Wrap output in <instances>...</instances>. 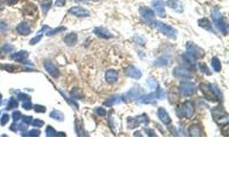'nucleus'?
I'll use <instances>...</instances> for the list:
<instances>
[{"label":"nucleus","instance_id":"nucleus-1","mask_svg":"<svg viewBox=\"0 0 229 171\" xmlns=\"http://www.w3.org/2000/svg\"><path fill=\"white\" fill-rule=\"evenodd\" d=\"M211 18L213 21H214V24L215 27L217 28L220 32L222 33V34L226 35L227 33V25L226 23L225 19L223 17V15L221 14V12L219 11L217 8H214L211 11Z\"/></svg>","mask_w":229,"mask_h":171},{"label":"nucleus","instance_id":"nucleus-2","mask_svg":"<svg viewBox=\"0 0 229 171\" xmlns=\"http://www.w3.org/2000/svg\"><path fill=\"white\" fill-rule=\"evenodd\" d=\"M176 112H177V116L179 118L189 119L194 114L193 103H192V102H190V101H185V103H183L181 105H179L177 108Z\"/></svg>","mask_w":229,"mask_h":171},{"label":"nucleus","instance_id":"nucleus-3","mask_svg":"<svg viewBox=\"0 0 229 171\" xmlns=\"http://www.w3.org/2000/svg\"><path fill=\"white\" fill-rule=\"evenodd\" d=\"M153 26L157 29L159 32L162 33L165 36H167L169 39H175L177 38V33H178L177 30L170 25L165 24L160 21H155Z\"/></svg>","mask_w":229,"mask_h":171},{"label":"nucleus","instance_id":"nucleus-4","mask_svg":"<svg viewBox=\"0 0 229 171\" xmlns=\"http://www.w3.org/2000/svg\"><path fill=\"white\" fill-rule=\"evenodd\" d=\"M186 54L191 59H199L204 57V50L192 42H188L186 44Z\"/></svg>","mask_w":229,"mask_h":171},{"label":"nucleus","instance_id":"nucleus-5","mask_svg":"<svg viewBox=\"0 0 229 171\" xmlns=\"http://www.w3.org/2000/svg\"><path fill=\"white\" fill-rule=\"evenodd\" d=\"M212 116L215 121L219 124H227L228 122V116L221 105L212 110Z\"/></svg>","mask_w":229,"mask_h":171},{"label":"nucleus","instance_id":"nucleus-6","mask_svg":"<svg viewBox=\"0 0 229 171\" xmlns=\"http://www.w3.org/2000/svg\"><path fill=\"white\" fill-rule=\"evenodd\" d=\"M179 93L185 97H190L197 93L196 85L190 81H183L179 87Z\"/></svg>","mask_w":229,"mask_h":171},{"label":"nucleus","instance_id":"nucleus-7","mask_svg":"<svg viewBox=\"0 0 229 171\" xmlns=\"http://www.w3.org/2000/svg\"><path fill=\"white\" fill-rule=\"evenodd\" d=\"M139 13L142 18L144 20V21L147 23L148 25H154V21H156L154 11H152L151 9L148 7H141L139 9Z\"/></svg>","mask_w":229,"mask_h":171},{"label":"nucleus","instance_id":"nucleus-8","mask_svg":"<svg viewBox=\"0 0 229 171\" xmlns=\"http://www.w3.org/2000/svg\"><path fill=\"white\" fill-rule=\"evenodd\" d=\"M199 87H200L202 93H204V95L208 100H210L213 102L219 100L217 96L215 95L212 84H200Z\"/></svg>","mask_w":229,"mask_h":171},{"label":"nucleus","instance_id":"nucleus-9","mask_svg":"<svg viewBox=\"0 0 229 171\" xmlns=\"http://www.w3.org/2000/svg\"><path fill=\"white\" fill-rule=\"evenodd\" d=\"M141 94V89L138 86H135L131 90H129L127 93L123 94L121 96V99L125 103H131L133 100L137 99Z\"/></svg>","mask_w":229,"mask_h":171},{"label":"nucleus","instance_id":"nucleus-10","mask_svg":"<svg viewBox=\"0 0 229 171\" xmlns=\"http://www.w3.org/2000/svg\"><path fill=\"white\" fill-rule=\"evenodd\" d=\"M172 75H173V76H175L176 78L191 79L193 77V75L190 70H188L187 68H180V67H177V68H174L172 71Z\"/></svg>","mask_w":229,"mask_h":171},{"label":"nucleus","instance_id":"nucleus-11","mask_svg":"<svg viewBox=\"0 0 229 171\" xmlns=\"http://www.w3.org/2000/svg\"><path fill=\"white\" fill-rule=\"evenodd\" d=\"M151 5L154 9L156 14L161 16V17L164 18L166 17V10H165V4L163 3V1L161 0H154L152 1Z\"/></svg>","mask_w":229,"mask_h":171},{"label":"nucleus","instance_id":"nucleus-12","mask_svg":"<svg viewBox=\"0 0 229 171\" xmlns=\"http://www.w3.org/2000/svg\"><path fill=\"white\" fill-rule=\"evenodd\" d=\"M69 12L73 15H75L76 17L83 18V17H88L89 16V11L84 9V8L80 7V6H74V7L71 8L69 10Z\"/></svg>","mask_w":229,"mask_h":171},{"label":"nucleus","instance_id":"nucleus-13","mask_svg":"<svg viewBox=\"0 0 229 171\" xmlns=\"http://www.w3.org/2000/svg\"><path fill=\"white\" fill-rule=\"evenodd\" d=\"M125 74L126 76H128L130 78L136 79V80H138L142 77V72L133 65H130L126 68Z\"/></svg>","mask_w":229,"mask_h":171},{"label":"nucleus","instance_id":"nucleus-14","mask_svg":"<svg viewBox=\"0 0 229 171\" xmlns=\"http://www.w3.org/2000/svg\"><path fill=\"white\" fill-rule=\"evenodd\" d=\"M94 33L99 37L100 39H112L113 35L111 33L108 31V29L104 28H95L94 29Z\"/></svg>","mask_w":229,"mask_h":171},{"label":"nucleus","instance_id":"nucleus-15","mask_svg":"<svg viewBox=\"0 0 229 171\" xmlns=\"http://www.w3.org/2000/svg\"><path fill=\"white\" fill-rule=\"evenodd\" d=\"M138 102L140 103H144V104H149V103H154L156 100V96L155 93H151L148 95H142L139 96L137 99Z\"/></svg>","mask_w":229,"mask_h":171},{"label":"nucleus","instance_id":"nucleus-16","mask_svg":"<svg viewBox=\"0 0 229 171\" xmlns=\"http://www.w3.org/2000/svg\"><path fill=\"white\" fill-rule=\"evenodd\" d=\"M157 116L159 119L161 120L164 124L166 125H168L171 123V117L169 116V115L167 114V111L165 110L164 108H159L158 109V111H157Z\"/></svg>","mask_w":229,"mask_h":171},{"label":"nucleus","instance_id":"nucleus-17","mask_svg":"<svg viewBox=\"0 0 229 171\" xmlns=\"http://www.w3.org/2000/svg\"><path fill=\"white\" fill-rule=\"evenodd\" d=\"M105 79L109 84H114L118 80V73L113 69H109L105 74Z\"/></svg>","mask_w":229,"mask_h":171},{"label":"nucleus","instance_id":"nucleus-18","mask_svg":"<svg viewBox=\"0 0 229 171\" xmlns=\"http://www.w3.org/2000/svg\"><path fill=\"white\" fill-rule=\"evenodd\" d=\"M167 5L172 10L175 11L176 12H182L183 11V5L182 2L180 0H168L167 2Z\"/></svg>","mask_w":229,"mask_h":171},{"label":"nucleus","instance_id":"nucleus-19","mask_svg":"<svg viewBox=\"0 0 229 171\" xmlns=\"http://www.w3.org/2000/svg\"><path fill=\"white\" fill-rule=\"evenodd\" d=\"M120 102H122L121 96H119V95H113V96L108 98V99L104 102V105H106V106L108 107H112L115 105V104H118Z\"/></svg>","mask_w":229,"mask_h":171},{"label":"nucleus","instance_id":"nucleus-20","mask_svg":"<svg viewBox=\"0 0 229 171\" xmlns=\"http://www.w3.org/2000/svg\"><path fill=\"white\" fill-rule=\"evenodd\" d=\"M65 43L69 46H75L76 42H77V35L75 33H68L67 35L65 36V39H64Z\"/></svg>","mask_w":229,"mask_h":171},{"label":"nucleus","instance_id":"nucleus-21","mask_svg":"<svg viewBox=\"0 0 229 171\" xmlns=\"http://www.w3.org/2000/svg\"><path fill=\"white\" fill-rule=\"evenodd\" d=\"M198 26L202 28L205 29L207 31H209V32H213L214 29H213V27H212L211 23L208 19L207 18H203V19H200L198 20Z\"/></svg>","mask_w":229,"mask_h":171},{"label":"nucleus","instance_id":"nucleus-22","mask_svg":"<svg viewBox=\"0 0 229 171\" xmlns=\"http://www.w3.org/2000/svg\"><path fill=\"white\" fill-rule=\"evenodd\" d=\"M45 68H46V69H47L51 75H53L54 77H57L58 76L59 72L57 70V68L52 63H50V62H46L45 63Z\"/></svg>","mask_w":229,"mask_h":171},{"label":"nucleus","instance_id":"nucleus-23","mask_svg":"<svg viewBox=\"0 0 229 171\" xmlns=\"http://www.w3.org/2000/svg\"><path fill=\"white\" fill-rule=\"evenodd\" d=\"M189 134L190 136H202V128L198 125H191L189 128Z\"/></svg>","mask_w":229,"mask_h":171},{"label":"nucleus","instance_id":"nucleus-24","mask_svg":"<svg viewBox=\"0 0 229 171\" xmlns=\"http://www.w3.org/2000/svg\"><path fill=\"white\" fill-rule=\"evenodd\" d=\"M211 65L215 72L221 71V69H222V64H221V62H220V60H219L217 57H214L212 58Z\"/></svg>","mask_w":229,"mask_h":171},{"label":"nucleus","instance_id":"nucleus-25","mask_svg":"<svg viewBox=\"0 0 229 171\" xmlns=\"http://www.w3.org/2000/svg\"><path fill=\"white\" fill-rule=\"evenodd\" d=\"M71 96L75 99H81L83 98V94H82V91L78 88H74L71 92Z\"/></svg>","mask_w":229,"mask_h":171},{"label":"nucleus","instance_id":"nucleus-26","mask_svg":"<svg viewBox=\"0 0 229 171\" xmlns=\"http://www.w3.org/2000/svg\"><path fill=\"white\" fill-rule=\"evenodd\" d=\"M136 119L139 124L140 123H142V124L148 125L149 123V117H148V116L146 114H143L141 115V116H136Z\"/></svg>","mask_w":229,"mask_h":171},{"label":"nucleus","instance_id":"nucleus-27","mask_svg":"<svg viewBox=\"0 0 229 171\" xmlns=\"http://www.w3.org/2000/svg\"><path fill=\"white\" fill-rule=\"evenodd\" d=\"M50 116L53 118V119H56L57 121H64V119H65V116L63 115V113L60 112V111H53L50 114Z\"/></svg>","mask_w":229,"mask_h":171},{"label":"nucleus","instance_id":"nucleus-28","mask_svg":"<svg viewBox=\"0 0 229 171\" xmlns=\"http://www.w3.org/2000/svg\"><path fill=\"white\" fill-rule=\"evenodd\" d=\"M147 84L149 85V88H150L151 90H154V91H155V90L158 88L157 81H156L154 78H152V77L148 79Z\"/></svg>","mask_w":229,"mask_h":171},{"label":"nucleus","instance_id":"nucleus-29","mask_svg":"<svg viewBox=\"0 0 229 171\" xmlns=\"http://www.w3.org/2000/svg\"><path fill=\"white\" fill-rule=\"evenodd\" d=\"M154 64L158 67H165L168 64V61L164 57H160L157 60L154 62Z\"/></svg>","mask_w":229,"mask_h":171},{"label":"nucleus","instance_id":"nucleus-30","mask_svg":"<svg viewBox=\"0 0 229 171\" xmlns=\"http://www.w3.org/2000/svg\"><path fill=\"white\" fill-rule=\"evenodd\" d=\"M138 125L139 123L137 122L136 121V117L135 118H132V117H129L128 118V127L129 128H137L138 127Z\"/></svg>","mask_w":229,"mask_h":171},{"label":"nucleus","instance_id":"nucleus-31","mask_svg":"<svg viewBox=\"0 0 229 171\" xmlns=\"http://www.w3.org/2000/svg\"><path fill=\"white\" fill-rule=\"evenodd\" d=\"M199 68H200V70L202 71V73H204V74H205V75H211L210 69L208 68L206 64H199Z\"/></svg>","mask_w":229,"mask_h":171},{"label":"nucleus","instance_id":"nucleus-32","mask_svg":"<svg viewBox=\"0 0 229 171\" xmlns=\"http://www.w3.org/2000/svg\"><path fill=\"white\" fill-rule=\"evenodd\" d=\"M51 5H52V1L51 0H47V1H45L44 3L41 4V7L43 9V11L46 13L48 10H49V8L51 7Z\"/></svg>","mask_w":229,"mask_h":171},{"label":"nucleus","instance_id":"nucleus-33","mask_svg":"<svg viewBox=\"0 0 229 171\" xmlns=\"http://www.w3.org/2000/svg\"><path fill=\"white\" fill-rule=\"evenodd\" d=\"M155 96H156V99H164L166 98V93L162 89H159L155 93Z\"/></svg>","mask_w":229,"mask_h":171},{"label":"nucleus","instance_id":"nucleus-34","mask_svg":"<svg viewBox=\"0 0 229 171\" xmlns=\"http://www.w3.org/2000/svg\"><path fill=\"white\" fill-rule=\"evenodd\" d=\"M95 113L98 116H105L107 115V111H106V110L104 108L100 107V108H96L95 109Z\"/></svg>","mask_w":229,"mask_h":171},{"label":"nucleus","instance_id":"nucleus-35","mask_svg":"<svg viewBox=\"0 0 229 171\" xmlns=\"http://www.w3.org/2000/svg\"><path fill=\"white\" fill-rule=\"evenodd\" d=\"M47 135L48 136H53V135H57L56 134V132H55V130H54L53 128H52V127H48L47 129Z\"/></svg>","mask_w":229,"mask_h":171},{"label":"nucleus","instance_id":"nucleus-36","mask_svg":"<svg viewBox=\"0 0 229 171\" xmlns=\"http://www.w3.org/2000/svg\"><path fill=\"white\" fill-rule=\"evenodd\" d=\"M65 2H66V0H57L55 5L58 6V7H61V6H64L65 5Z\"/></svg>","mask_w":229,"mask_h":171},{"label":"nucleus","instance_id":"nucleus-37","mask_svg":"<svg viewBox=\"0 0 229 171\" xmlns=\"http://www.w3.org/2000/svg\"><path fill=\"white\" fill-rule=\"evenodd\" d=\"M35 111H38V112H44V111H46V108L43 106H40V105H36Z\"/></svg>","mask_w":229,"mask_h":171},{"label":"nucleus","instance_id":"nucleus-38","mask_svg":"<svg viewBox=\"0 0 229 171\" xmlns=\"http://www.w3.org/2000/svg\"><path fill=\"white\" fill-rule=\"evenodd\" d=\"M144 130H145V132L147 133L149 136H156L155 133L154 132V130H152V129H146V128H145Z\"/></svg>","mask_w":229,"mask_h":171},{"label":"nucleus","instance_id":"nucleus-39","mask_svg":"<svg viewBox=\"0 0 229 171\" xmlns=\"http://www.w3.org/2000/svg\"><path fill=\"white\" fill-rule=\"evenodd\" d=\"M43 124H44L43 121H41L40 120H39V119L35 120V121L34 122V126H37V127H41Z\"/></svg>","mask_w":229,"mask_h":171},{"label":"nucleus","instance_id":"nucleus-40","mask_svg":"<svg viewBox=\"0 0 229 171\" xmlns=\"http://www.w3.org/2000/svg\"><path fill=\"white\" fill-rule=\"evenodd\" d=\"M6 1H7L9 4H15V3H16L18 0H6Z\"/></svg>","mask_w":229,"mask_h":171},{"label":"nucleus","instance_id":"nucleus-41","mask_svg":"<svg viewBox=\"0 0 229 171\" xmlns=\"http://www.w3.org/2000/svg\"><path fill=\"white\" fill-rule=\"evenodd\" d=\"M140 134V132H136V133H135V134H134V135H135V136H136V135L142 136V134Z\"/></svg>","mask_w":229,"mask_h":171},{"label":"nucleus","instance_id":"nucleus-42","mask_svg":"<svg viewBox=\"0 0 229 171\" xmlns=\"http://www.w3.org/2000/svg\"><path fill=\"white\" fill-rule=\"evenodd\" d=\"M1 8H3V4H2V2L0 1V9H1Z\"/></svg>","mask_w":229,"mask_h":171},{"label":"nucleus","instance_id":"nucleus-43","mask_svg":"<svg viewBox=\"0 0 229 171\" xmlns=\"http://www.w3.org/2000/svg\"><path fill=\"white\" fill-rule=\"evenodd\" d=\"M76 2H80V1H82V0H76Z\"/></svg>","mask_w":229,"mask_h":171},{"label":"nucleus","instance_id":"nucleus-44","mask_svg":"<svg viewBox=\"0 0 229 171\" xmlns=\"http://www.w3.org/2000/svg\"><path fill=\"white\" fill-rule=\"evenodd\" d=\"M91 1H94V2H96V1H99V0H91Z\"/></svg>","mask_w":229,"mask_h":171}]
</instances>
